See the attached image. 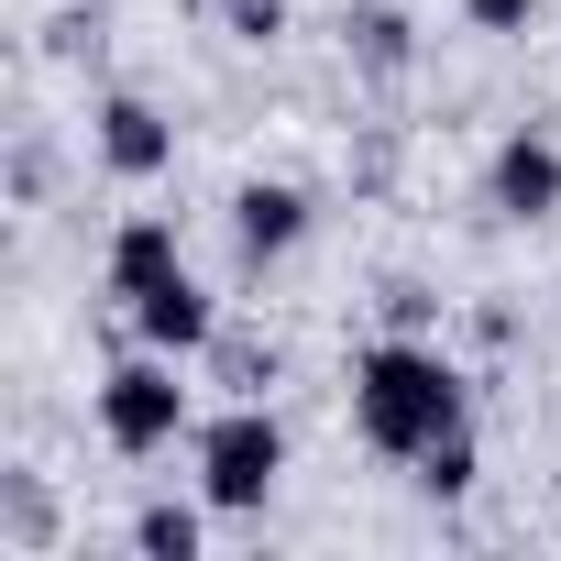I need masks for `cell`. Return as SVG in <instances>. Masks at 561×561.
<instances>
[{
  "label": "cell",
  "instance_id": "1",
  "mask_svg": "<svg viewBox=\"0 0 561 561\" xmlns=\"http://www.w3.org/2000/svg\"><path fill=\"white\" fill-rule=\"evenodd\" d=\"M353 430L386 451V462H430L451 430H462V375L430 353V342H375L353 364Z\"/></svg>",
  "mask_w": 561,
  "mask_h": 561
},
{
  "label": "cell",
  "instance_id": "2",
  "mask_svg": "<svg viewBox=\"0 0 561 561\" xmlns=\"http://www.w3.org/2000/svg\"><path fill=\"white\" fill-rule=\"evenodd\" d=\"M275 473H287V430H275L264 397H242V408H220V419L198 430V495H209L220 517H253V506L275 495Z\"/></svg>",
  "mask_w": 561,
  "mask_h": 561
},
{
  "label": "cell",
  "instance_id": "3",
  "mask_svg": "<svg viewBox=\"0 0 561 561\" xmlns=\"http://www.w3.org/2000/svg\"><path fill=\"white\" fill-rule=\"evenodd\" d=\"M176 430H187L176 353H133V364H111V375H100V440H111V451L154 462V451H176Z\"/></svg>",
  "mask_w": 561,
  "mask_h": 561
},
{
  "label": "cell",
  "instance_id": "4",
  "mask_svg": "<svg viewBox=\"0 0 561 561\" xmlns=\"http://www.w3.org/2000/svg\"><path fill=\"white\" fill-rule=\"evenodd\" d=\"M484 209L517 220V231L561 220V144H550V133H506V144L484 154Z\"/></svg>",
  "mask_w": 561,
  "mask_h": 561
},
{
  "label": "cell",
  "instance_id": "5",
  "mask_svg": "<svg viewBox=\"0 0 561 561\" xmlns=\"http://www.w3.org/2000/svg\"><path fill=\"white\" fill-rule=\"evenodd\" d=\"M89 144H100V165L133 176V187H154V176L176 165V122H165L154 100H100V111H89Z\"/></svg>",
  "mask_w": 561,
  "mask_h": 561
},
{
  "label": "cell",
  "instance_id": "6",
  "mask_svg": "<svg viewBox=\"0 0 561 561\" xmlns=\"http://www.w3.org/2000/svg\"><path fill=\"white\" fill-rule=\"evenodd\" d=\"M231 242H242V264H287V253L309 242V187L253 176V187L231 198Z\"/></svg>",
  "mask_w": 561,
  "mask_h": 561
},
{
  "label": "cell",
  "instance_id": "7",
  "mask_svg": "<svg viewBox=\"0 0 561 561\" xmlns=\"http://www.w3.org/2000/svg\"><path fill=\"white\" fill-rule=\"evenodd\" d=\"M165 275H187V253H176V220H154V209H133L122 231H111V298L133 309V298H154Z\"/></svg>",
  "mask_w": 561,
  "mask_h": 561
},
{
  "label": "cell",
  "instance_id": "8",
  "mask_svg": "<svg viewBox=\"0 0 561 561\" xmlns=\"http://www.w3.org/2000/svg\"><path fill=\"white\" fill-rule=\"evenodd\" d=\"M133 331H144V353H209L220 309L198 298V275H165L154 298H133Z\"/></svg>",
  "mask_w": 561,
  "mask_h": 561
},
{
  "label": "cell",
  "instance_id": "9",
  "mask_svg": "<svg viewBox=\"0 0 561 561\" xmlns=\"http://www.w3.org/2000/svg\"><path fill=\"white\" fill-rule=\"evenodd\" d=\"M198 539H209V517L176 506V495H154V506L133 517V550H144V561H198Z\"/></svg>",
  "mask_w": 561,
  "mask_h": 561
},
{
  "label": "cell",
  "instance_id": "10",
  "mask_svg": "<svg viewBox=\"0 0 561 561\" xmlns=\"http://www.w3.org/2000/svg\"><path fill=\"white\" fill-rule=\"evenodd\" d=\"M353 56H364L375 78H397V67H408V12H353Z\"/></svg>",
  "mask_w": 561,
  "mask_h": 561
},
{
  "label": "cell",
  "instance_id": "11",
  "mask_svg": "<svg viewBox=\"0 0 561 561\" xmlns=\"http://www.w3.org/2000/svg\"><path fill=\"white\" fill-rule=\"evenodd\" d=\"M419 484H430V495H462V484H473V430H451V440L419 462Z\"/></svg>",
  "mask_w": 561,
  "mask_h": 561
},
{
  "label": "cell",
  "instance_id": "12",
  "mask_svg": "<svg viewBox=\"0 0 561 561\" xmlns=\"http://www.w3.org/2000/svg\"><path fill=\"white\" fill-rule=\"evenodd\" d=\"M220 23L242 45H275V34H287V0H220Z\"/></svg>",
  "mask_w": 561,
  "mask_h": 561
},
{
  "label": "cell",
  "instance_id": "13",
  "mask_svg": "<svg viewBox=\"0 0 561 561\" xmlns=\"http://www.w3.org/2000/svg\"><path fill=\"white\" fill-rule=\"evenodd\" d=\"M451 12H462L473 34H528V12H539V0H451Z\"/></svg>",
  "mask_w": 561,
  "mask_h": 561
}]
</instances>
